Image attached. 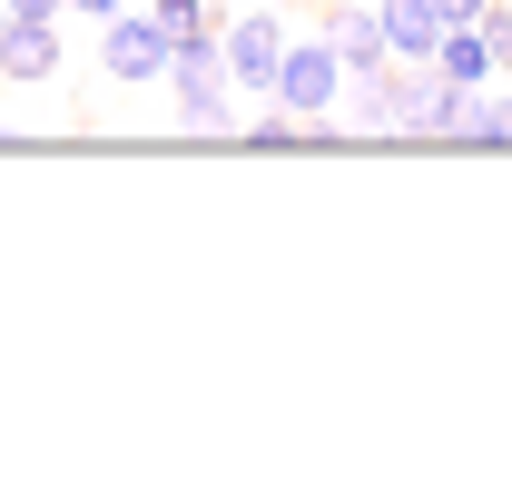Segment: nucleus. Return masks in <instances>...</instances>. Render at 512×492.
<instances>
[{"label":"nucleus","instance_id":"2","mask_svg":"<svg viewBox=\"0 0 512 492\" xmlns=\"http://www.w3.org/2000/svg\"><path fill=\"white\" fill-rule=\"evenodd\" d=\"M345 89H355V79H345V50H335L325 30H296V40H286V69H276V109H296V119H325Z\"/></svg>","mask_w":512,"mask_h":492},{"label":"nucleus","instance_id":"1","mask_svg":"<svg viewBox=\"0 0 512 492\" xmlns=\"http://www.w3.org/2000/svg\"><path fill=\"white\" fill-rule=\"evenodd\" d=\"M286 40H296V10H276V0H237L227 10V79L247 89V99H276V69H286Z\"/></svg>","mask_w":512,"mask_h":492},{"label":"nucleus","instance_id":"15","mask_svg":"<svg viewBox=\"0 0 512 492\" xmlns=\"http://www.w3.org/2000/svg\"><path fill=\"white\" fill-rule=\"evenodd\" d=\"M276 10H306V0H276Z\"/></svg>","mask_w":512,"mask_h":492},{"label":"nucleus","instance_id":"3","mask_svg":"<svg viewBox=\"0 0 512 492\" xmlns=\"http://www.w3.org/2000/svg\"><path fill=\"white\" fill-rule=\"evenodd\" d=\"M237 79H227V50H178L168 60V109L188 128H237Z\"/></svg>","mask_w":512,"mask_h":492},{"label":"nucleus","instance_id":"16","mask_svg":"<svg viewBox=\"0 0 512 492\" xmlns=\"http://www.w3.org/2000/svg\"><path fill=\"white\" fill-rule=\"evenodd\" d=\"M0 30H10V10H0Z\"/></svg>","mask_w":512,"mask_h":492},{"label":"nucleus","instance_id":"18","mask_svg":"<svg viewBox=\"0 0 512 492\" xmlns=\"http://www.w3.org/2000/svg\"><path fill=\"white\" fill-rule=\"evenodd\" d=\"M0 89H10V79H0Z\"/></svg>","mask_w":512,"mask_h":492},{"label":"nucleus","instance_id":"12","mask_svg":"<svg viewBox=\"0 0 512 492\" xmlns=\"http://www.w3.org/2000/svg\"><path fill=\"white\" fill-rule=\"evenodd\" d=\"M0 10H10V20H60L69 0H0Z\"/></svg>","mask_w":512,"mask_h":492},{"label":"nucleus","instance_id":"10","mask_svg":"<svg viewBox=\"0 0 512 492\" xmlns=\"http://www.w3.org/2000/svg\"><path fill=\"white\" fill-rule=\"evenodd\" d=\"M453 148H512V89H463V138Z\"/></svg>","mask_w":512,"mask_h":492},{"label":"nucleus","instance_id":"11","mask_svg":"<svg viewBox=\"0 0 512 492\" xmlns=\"http://www.w3.org/2000/svg\"><path fill=\"white\" fill-rule=\"evenodd\" d=\"M483 30H493V60L512 69V10H503V0H493V10H483Z\"/></svg>","mask_w":512,"mask_h":492},{"label":"nucleus","instance_id":"8","mask_svg":"<svg viewBox=\"0 0 512 492\" xmlns=\"http://www.w3.org/2000/svg\"><path fill=\"white\" fill-rule=\"evenodd\" d=\"M434 69H444L453 89H493V79H503V60H493V30H483V20H453L444 50H434Z\"/></svg>","mask_w":512,"mask_h":492},{"label":"nucleus","instance_id":"7","mask_svg":"<svg viewBox=\"0 0 512 492\" xmlns=\"http://www.w3.org/2000/svg\"><path fill=\"white\" fill-rule=\"evenodd\" d=\"M375 20H384V50H394V60H434L444 30H453L434 0H375Z\"/></svg>","mask_w":512,"mask_h":492},{"label":"nucleus","instance_id":"4","mask_svg":"<svg viewBox=\"0 0 512 492\" xmlns=\"http://www.w3.org/2000/svg\"><path fill=\"white\" fill-rule=\"evenodd\" d=\"M168 60H178V50H168L158 10H138V0H128L119 20H99V69H109V79H128V89H158V79H168Z\"/></svg>","mask_w":512,"mask_h":492},{"label":"nucleus","instance_id":"14","mask_svg":"<svg viewBox=\"0 0 512 492\" xmlns=\"http://www.w3.org/2000/svg\"><path fill=\"white\" fill-rule=\"evenodd\" d=\"M434 10H444V20H483L493 0H434Z\"/></svg>","mask_w":512,"mask_h":492},{"label":"nucleus","instance_id":"5","mask_svg":"<svg viewBox=\"0 0 512 492\" xmlns=\"http://www.w3.org/2000/svg\"><path fill=\"white\" fill-rule=\"evenodd\" d=\"M325 40L345 50V79H384V69H394L384 20H375V10H355V0H325Z\"/></svg>","mask_w":512,"mask_h":492},{"label":"nucleus","instance_id":"13","mask_svg":"<svg viewBox=\"0 0 512 492\" xmlns=\"http://www.w3.org/2000/svg\"><path fill=\"white\" fill-rule=\"evenodd\" d=\"M69 10H79V20H119L128 0H69Z\"/></svg>","mask_w":512,"mask_h":492},{"label":"nucleus","instance_id":"17","mask_svg":"<svg viewBox=\"0 0 512 492\" xmlns=\"http://www.w3.org/2000/svg\"><path fill=\"white\" fill-rule=\"evenodd\" d=\"M217 10H237V0H217Z\"/></svg>","mask_w":512,"mask_h":492},{"label":"nucleus","instance_id":"6","mask_svg":"<svg viewBox=\"0 0 512 492\" xmlns=\"http://www.w3.org/2000/svg\"><path fill=\"white\" fill-rule=\"evenodd\" d=\"M0 79H10V89L60 79V20H10V30H0Z\"/></svg>","mask_w":512,"mask_h":492},{"label":"nucleus","instance_id":"9","mask_svg":"<svg viewBox=\"0 0 512 492\" xmlns=\"http://www.w3.org/2000/svg\"><path fill=\"white\" fill-rule=\"evenodd\" d=\"M148 10H158L168 50H217V40H227V10H217V0H148Z\"/></svg>","mask_w":512,"mask_h":492}]
</instances>
